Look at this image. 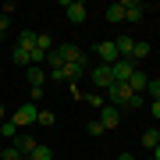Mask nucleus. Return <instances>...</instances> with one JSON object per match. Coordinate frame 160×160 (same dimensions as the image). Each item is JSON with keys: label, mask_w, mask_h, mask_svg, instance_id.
<instances>
[{"label": "nucleus", "mask_w": 160, "mask_h": 160, "mask_svg": "<svg viewBox=\"0 0 160 160\" xmlns=\"http://www.w3.org/2000/svg\"><path fill=\"white\" fill-rule=\"evenodd\" d=\"M89 78H92L96 89H110L114 86V68H110V64H96V68L89 71Z\"/></svg>", "instance_id": "nucleus-1"}, {"label": "nucleus", "mask_w": 160, "mask_h": 160, "mask_svg": "<svg viewBox=\"0 0 160 160\" xmlns=\"http://www.w3.org/2000/svg\"><path fill=\"white\" fill-rule=\"evenodd\" d=\"M11 121L18 125V132H22V125H32V121H39V110H36V103H22V107L11 114Z\"/></svg>", "instance_id": "nucleus-2"}, {"label": "nucleus", "mask_w": 160, "mask_h": 160, "mask_svg": "<svg viewBox=\"0 0 160 160\" xmlns=\"http://www.w3.org/2000/svg\"><path fill=\"white\" fill-rule=\"evenodd\" d=\"M57 53H61V61H64V64H78V68H86V53H82L75 43H61V46H57Z\"/></svg>", "instance_id": "nucleus-3"}, {"label": "nucleus", "mask_w": 160, "mask_h": 160, "mask_svg": "<svg viewBox=\"0 0 160 160\" xmlns=\"http://www.w3.org/2000/svg\"><path fill=\"white\" fill-rule=\"evenodd\" d=\"M110 68H114V82H128L132 75L139 71V64L132 61V57H121V61H114V64H110Z\"/></svg>", "instance_id": "nucleus-4"}, {"label": "nucleus", "mask_w": 160, "mask_h": 160, "mask_svg": "<svg viewBox=\"0 0 160 160\" xmlns=\"http://www.w3.org/2000/svg\"><path fill=\"white\" fill-rule=\"evenodd\" d=\"M61 7H64V14H68V22H71V25H86V14H89V11H86V4H78V0H64Z\"/></svg>", "instance_id": "nucleus-5"}, {"label": "nucleus", "mask_w": 160, "mask_h": 160, "mask_svg": "<svg viewBox=\"0 0 160 160\" xmlns=\"http://www.w3.org/2000/svg\"><path fill=\"white\" fill-rule=\"evenodd\" d=\"M107 96H110V100H114V107H128V100H132V96H135V92H132V89H128V82H114V86H110V89H107Z\"/></svg>", "instance_id": "nucleus-6"}, {"label": "nucleus", "mask_w": 160, "mask_h": 160, "mask_svg": "<svg viewBox=\"0 0 160 160\" xmlns=\"http://www.w3.org/2000/svg\"><path fill=\"white\" fill-rule=\"evenodd\" d=\"M96 57H100V64H114V61H121V57H118V46H114V39H103V43H96Z\"/></svg>", "instance_id": "nucleus-7"}, {"label": "nucleus", "mask_w": 160, "mask_h": 160, "mask_svg": "<svg viewBox=\"0 0 160 160\" xmlns=\"http://www.w3.org/2000/svg\"><path fill=\"white\" fill-rule=\"evenodd\" d=\"M121 7H125V22H142V14H146L142 0H121Z\"/></svg>", "instance_id": "nucleus-8"}, {"label": "nucleus", "mask_w": 160, "mask_h": 160, "mask_svg": "<svg viewBox=\"0 0 160 160\" xmlns=\"http://www.w3.org/2000/svg\"><path fill=\"white\" fill-rule=\"evenodd\" d=\"M118 121H121V110L114 107V103H103V107H100V125L103 128H114Z\"/></svg>", "instance_id": "nucleus-9"}, {"label": "nucleus", "mask_w": 160, "mask_h": 160, "mask_svg": "<svg viewBox=\"0 0 160 160\" xmlns=\"http://www.w3.org/2000/svg\"><path fill=\"white\" fill-rule=\"evenodd\" d=\"M14 146H18V153H22V157H32L39 142H36L32 135H14Z\"/></svg>", "instance_id": "nucleus-10"}, {"label": "nucleus", "mask_w": 160, "mask_h": 160, "mask_svg": "<svg viewBox=\"0 0 160 160\" xmlns=\"http://www.w3.org/2000/svg\"><path fill=\"white\" fill-rule=\"evenodd\" d=\"M18 50H25V53H29V57H32V50H36V32H29V29H25L22 36H18Z\"/></svg>", "instance_id": "nucleus-11"}, {"label": "nucleus", "mask_w": 160, "mask_h": 160, "mask_svg": "<svg viewBox=\"0 0 160 160\" xmlns=\"http://www.w3.org/2000/svg\"><path fill=\"white\" fill-rule=\"evenodd\" d=\"M118 46V57H132V46H135V36H118L114 39Z\"/></svg>", "instance_id": "nucleus-12"}, {"label": "nucleus", "mask_w": 160, "mask_h": 160, "mask_svg": "<svg viewBox=\"0 0 160 160\" xmlns=\"http://www.w3.org/2000/svg\"><path fill=\"white\" fill-rule=\"evenodd\" d=\"M157 146H160V132H157V128H146V132H142V149L153 153Z\"/></svg>", "instance_id": "nucleus-13"}, {"label": "nucleus", "mask_w": 160, "mask_h": 160, "mask_svg": "<svg viewBox=\"0 0 160 160\" xmlns=\"http://www.w3.org/2000/svg\"><path fill=\"white\" fill-rule=\"evenodd\" d=\"M149 50H153V46H149L146 39H135V46H132V61H135V64H139V61H146V57H149Z\"/></svg>", "instance_id": "nucleus-14"}, {"label": "nucleus", "mask_w": 160, "mask_h": 160, "mask_svg": "<svg viewBox=\"0 0 160 160\" xmlns=\"http://www.w3.org/2000/svg\"><path fill=\"white\" fill-rule=\"evenodd\" d=\"M146 86H149V78L142 75V68H139V71L128 78V89H132V92H146Z\"/></svg>", "instance_id": "nucleus-15"}, {"label": "nucleus", "mask_w": 160, "mask_h": 160, "mask_svg": "<svg viewBox=\"0 0 160 160\" xmlns=\"http://www.w3.org/2000/svg\"><path fill=\"white\" fill-rule=\"evenodd\" d=\"M25 71H29V86H32V89H43L46 71H43V68H25Z\"/></svg>", "instance_id": "nucleus-16"}, {"label": "nucleus", "mask_w": 160, "mask_h": 160, "mask_svg": "<svg viewBox=\"0 0 160 160\" xmlns=\"http://www.w3.org/2000/svg\"><path fill=\"white\" fill-rule=\"evenodd\" d=\"M107 22H110V25L125 22V7H121V4H110V7H107Z\"/></svg>", "instance_id": "nucleus-17"}, {"label": "nucleus", "mask_w": 160, "mask_h": 160, "mask_svg": "<svg viewBox=\"0 0 160 160\" xmlns=\"http://www.w3.org/2000/svg\"><path fill=\"white\" fill-rule=\"evenodd\" d=\"M36 46H39L43 53H50V50H53V36H50V32H36Z\"/></svg>", "instance_id": "nucleus-18"}, {"label": "nucleus", "mask_w": 160, "mask_h": 160, "mask_svg": "<svg viewBox=\"0 0 160 160\" xmlns=\"http://www.w3.org/2000/svg\"><path fill=\"white\" fill-rule=\"evenodd\" d=\"M86 132H89L92 139H100V135H103V132H107V128L100 125V118H92V121H86Z\"/></svg>", "instance_id": "nucleus-19"}, {"label": "nucleus", "mask_w": 160, "mask_h": 160, "mask_svg": "<svg viewBox=\"0 0 160 160\" xmlns=\"http://www.w3.org/2000/svg\"><path fill=\"white\" fill-rule=\"evenodd\" d=\"M0 160H22L18 146H14V142H11V146H4V149H0Z\"/></svg>", "instance_id": "nucleus-20"}, {"label": "nucleus", "mask_w": 160, "mask_h": 160, "mask_svg": "<svg viewBox=\"0 0 160 160\" xmlns=\"http://www.w3.org/2000/svg\"><path fill=\"white\" fill-rule=\"evenodd\" d=\"M0 135H7V139H14V135H18V125H14L11 118H7L4 125H0Z\"/></svg>", "instance_id": "nucleus-21"}, {"label": "nucleus", "mask_w": 160, "mask_h": 160, "mask_svg": "<svg viewBox=\"0 0 160 160\" xmlns=\"http://www.w3.org/2000/svg\"><path fill=\"white\" fill-rule=\"evenodd\" d=\"M32 157H36V160H53V149L39 142V146H36V153H32Z\"/></svg>", "instance_id": "nucleus-22"}, {"label": "nucleus", "mask_w": 160, "mask_h": 160, "mask_svg": "<svg viewBox=\"0 0 160 160\" xmlns=\"http://www.w3.org/2000/svg\"><path fill=\"white\" fill-rule=\"evenodd\" d=\"M146 92H149V96H153V100H160V78H149V86H146Z\"/></svg>", "instance_id": "nucleus-23"}, {"label": "nucleus", "mask_w": 160, "mask_h": 160, "mask_svg": "<svg viewBox=\"0 0 160 160\" xmlns=\"http://www.w3.org/2000/svg\"><path fill=\"white\" fill-rule=\"evenodd\" d=\"M7 29H11V18H7V14H0V39L7 36Z\"/></svg>", "instance_id": "nucleus-24"}, {"label": "nucleus", "mask_w": 160, "mask_h": 160, "mask_svg": "<svg viewBox=\"0 0 160 160\" xmlns=\"http://www.w3.org/2000/svg\"><path fill=\"white\" fill-rule=\"evenodd\" d=\"M39 125H53V114H50V110H39Z\"/></svg>", "instance_id": "nucleus-25"}, {"label": "nucleus", "mask_w": 160, "mask_h": 160, "mask_svg": "<svg viewBox=\"0 0 160 160\" xmlns=\"http://www.w3.org/2000/svg\"><path fill=\"white\" fill-rule=\"evenodd\" d=\"M149 114H153V118L160 121V100H153V103H149Z\"/></svg>", "instance_id": "nucleus-26"}, {"label": "nucleus", "mask_w": 160, "mask_h": 160, "mask_svg": "<svg viewBox=\"0 0 160 160\" xmlns=\"http://www.w3.org/2000/svg\"><path fill=\"white\" fill-rule=\"evenodd\" d=\"M118 160H139L135 153H118Z\"/></svg>", "instance_id": "nucleus-27"}, {"label": "nucleus", "mask_w": 160, "mask_h": 160, "mask_svg": "<svg viewBox=\"0 0 160 160\" xmlns=\"http://www.w3.org/2000/svg\"><path fill=\"white\" fill-rule=\"evenodd\" d=\"M4 121H7V114H4V103H0V125H4Z\"/></svg>", "instance_id": "nucleus-28"}, {"label": "nucleus", "mask_w": 160, "mask_h": 160, "mask_svg": "<svg viewBox=\"0 0 160 160\" xmlns=\"http://www.w3.org/2000/svg\"><path fill=\"white\" fill-rule=\"evenodd\" d=\"M22 160H36V157H22Z\"/></svg>", "instance_id": "nucleus-29"}, {"label": "nucleus", "mask_w": 160, "mask_h": 160, "mask_svg": "<svg viewBox=\"0 0 160 160\" xmlns=\"http://www.w3.org/2000/svg\"><path fill=\"white\" fill-rule=\"evenodd\" d=\"M142 160H153V157H142Z\"/></svg>", "instance_id": "nucleus-30"}]
</instances>
